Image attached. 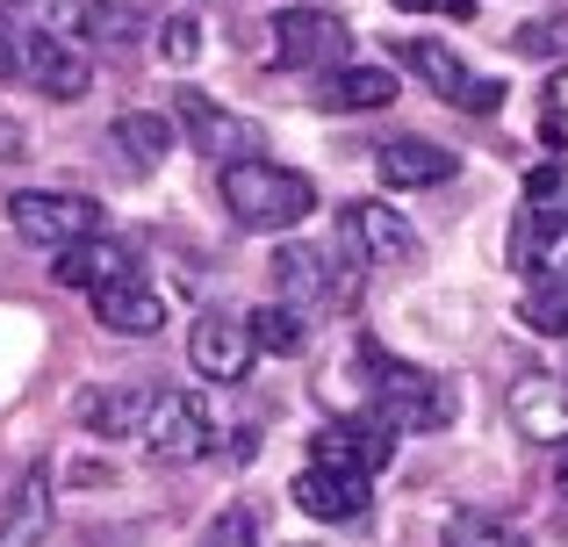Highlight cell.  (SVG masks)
<instances>
[{"instance_id":"obj_1","label":"cell","mask_w":568,"mask_h":547,"mask_svg":"<svg viewBox=\"0 0 568 547\" xmlns=\"http://www.w3.org/2000/svg\"><path fill=\"white\" fill-rule=\"evenodd\" d=\"M216 188H223V210L245 231H295L317 210V188L295 166H274V159H231L216 173Z\"/></svg>"},{"instance_id":"obj_2","label":"cell","mask_w":568,"mask_h":547,"mask_svg":"<svg viewBox=\"0 0 568 547\" xmlns=\"http://www.w3.org/2000/svg\"><path fill=\"white\" fill-rule=\"evenodd\" d=\"M367 375H375V418L388 433H446L454 425V389L425 367L396 361V353L367 346Z\"/></svg>"},{"instance_id":"obj_3","label":"cell","mask_w":568,"mask_h":547,"mask_svg":"<svg viewBox=\"0 0 568 547\" xmlns=\"http://www.w3.org/2000/svg\"><path fill=\"white\" fill-rule=\"evenodd\" d=\"M518 267L561 281L568 274V159H547L526 181V216H518Z\"/></svg>"},{"instance_id":"obj_4","label":"cell","mask_w":568,"mask_h":547,"mask_svg":"<svg viewBox=\"0 0 568 547\" xmlns=\"http://www.w3.org/2000/svg\"><path fill=\"white\" fill-rule=\"evenodd\" d=\"M8 224H14V239L43 245V253H65L80 239H101V202L65 195V188H22V195H8Z\"/></svg>"},{"instance_id":"obj_5","label":"cell","mask_w":568,"mask_h":547,"mask_svg":"<svg viewBox=\"0 0 568 547\" xmlns=\"http://www.w3.org/2000/svg\"><path fill=\"white\" fill-rule=\"evenodd\" d=\"M138 439H144V454H152V462L181 468V462H202V454H209L216 425H209V404L194 389H159L152 396V418H144Z\"/></svg>"},{"instance_id":"obj_6","label":"cell","mask_w":568,"mask_h":547,"mask_svg":"<svg viewBox=\"0 0 568 547\" xmlns=\"http://www.w3.org/2000/svg\"><path fill=\"white\" fill-rule=\"evenodd\" d=\"M403 65H410L439 101H454V109H468V115H497L504 109V80L468 72L446 43H432V37H403Z\"/></svg>"},{"instance_id":"obj_7","label":"cell","mask_w":568,"mask_h":547,"mask_svg":"<svg viewBox=\"0 0 568 547\" xmlns=\"http://www.w3.org/2000/svg\"><path fill=\"white\" fill-rule=\"evenodd\" d=\"M274 288L288 310H353L361 303V281L338 274L324 253H310V245H281L274 253Z\"/></svg>"},{"instance_id":"obj_8","label":"cell","mask_w":568,"mask_h":547,"mask_svg":"<svg viewBox=\"0 0 568 547\" xmlns=\"http://www.w3.org/2000/svg\"><path fill=\"white\" fill-rule=\"evenodd\" d=\"M346 22L338 14H324V8H288V14H274V65H288V72H332L338 58H346Z\"/></svg>"},{"instance_id":"obj_9","label":"cell","mask_w":568,"mask_h":547,"mask_svg":"<svg viewBox=\"0 0 568 547\" xmlns=\"http://www.w3.org/2000/svg\"><path fill=\"white\" fill-rule=\"evenodd\" d=\"M22 80L43 87L51 101H80L87 87H94V65H87V51L65 29H29L22 37Z\"/></svg>"},{"instance_id":"obj_10","label":"cell","mask_w":568,"mask_h":547,"mask_svg":"<svg viewBox=\"0 0 568 547\" xmlns=\"http://www.w3.org/2000/svg\"><path fill=\"white\" fill-rule=\"evenodd\" d=\"M388 454H396V439L382 418H332L310 433V462L346 468V476H375V468H388Z\"/></svg>"},{"instance_id":"obj_11","label":"cell","mask_w":568,"mask_h":547,"mask_svg":"<svg viewBox=\"0 0 568 547\" xmlns=\"http://www.w3.org/2000/svg\"><path fill=\"white\" fill-rule=\"evenodd\" d=\"M94 317L109 324V332H123V338H152L159 324H166V295L130 267V274H115V281L94 288Z\"/></svg>"},{"instance_id":"obj_12","label":"cell","mask_w":568,"mask_h":547,"mask_svg":"<svg viewBox=\"0 0 568 547\" xmlns=\"http://www.w3.org/2000/svg\"><path fill=\"white\" fill-rule=\"evenodd\" d=\"M252 332H245V317H202L187 332V361H194V375L202 382H245V367H252Z\"/></svg>"},{"instance_id":"obj_13","label":"cell","mask_w":568,"mask_h":547,"mask_svg":"<svg viewBox=\"0 0 568 547\" xmlns=\"http://www.w3.org/2000/svg\"><path fill=\"white\" fill-rule=\"evenodd\" d=\"M346 239H353V253H367L375 267H410L417 260V231L403 224V210H388V202H346Z\"/></svg>"},{"instance_id":"obj_14","label":"cell","mask_w":568,"mask_h":547,"mask_svg":"<svg viewBox=\"0 0 568 547\" xmlns=\"http://www.w3.org/2000/svg\"><path fill=\"white\" fill-rule=\"evenodd\" d=\"M288 497L310 511V519H332V526L367 519V476H346V468H317V462H310L303 476H295Z\"/></svg>"},{"instance_id":"obj_15","label":"cell","mask_w":568,"mask_h":547,"mask_svg":"<svg viewBox=\"0 0 568 547\" xmlns=\"http://www.w3.org/2000/svg\"><path fill=\"white\" fill-rule=\"evenodd\" d=\"M181 123L194 130V144H202L209 159H223V166H231V159H252V152H260V123H237V115H231V109H216L209 94H181Z\"/></svg>"},{"instance_id":"obj_16","label":"cell","mask_w":568,"mask_h":547,"mask_svg":"<svg viewBox=\"0 0 568 547\" xmlns=\"http://www.w3.org/2000/svg\"><path fill=\"white\" fill-rule=\"evenodd\" d=\"M152 382H115V389H94L80 404V425L87 433H101V439H138L144 433V418H152Z\"/></svg>"},{"instance_id":"obj_17","label":"cell","mask_w":568,"mask_h":547,"mask_svg":"<svg viewBox=\"0 0 568 547\" xmlns=\"http://www.w3.org/2000/svg\"><path fill=\"white\" fill-rule=\"evenodd\" d=\"M454 166H460V159L439 152V144H425V138H396V144L375 152L382 188H439V181H454Z\"/></svg>"},{"instance_id":"obj_18","label":"cell","mask_w":568,"mask_h":547,"mask_svg":"<svg viewBox=\"0 0 568 547\" xmlns=\"http://www.w3.org/2000/svg\"><path fill=\"white\" fill-rule=\"evenodd\" d=\"M317 101H324V109H338V115L388 109V101H396V72H388V65H346V72H324Z\"/></svg>"},{"instance_id":"obj_19","label":"cell","mask_w":568,"mask_h":547,"mask_svg":"<svg viewBox=\"0 0 568 547\" xmlns=\"http://www.w3.org/2000/svg\"><path fill=\"white\" fill-rule=\"evenodd\" d=\"M109 144L123 152V166H130V173H152L159 159L173 152V123H166L159 109H130V115H115Z\"/></svg>"},{"instance_id":"obj_20","label":"cell","mask_w":568,"mask_h":547,"mask_svg":"<svg viewBox=\"0 0 568 547\" xmlns=\"http://www.w3.org/2000/svg\"><path fill=\"white\" fill-rule=\"evenodd\" d=\"M58 260V281H65V288H87L94 295L101 281H115V274H130V253L115 239H80V245H65V253H51Z\"/></svg>"},{"instance_id":"obj_21","label":"cell","mask_w":568,"mask_h":547,"mask_svg":"<svg viewBox=\"0 0 568 547\" xmlns=\"http://www.w3.org/2000/svg\"><path fill=\"white\" fill-rule=\"evenodd\" d=\"M511 418L526 425L532 439H561V425H568V389L555 375H526L511 389Z\"/></svg>"},{"instance_id":"obj_22","label":"cell","mask_w":568,"mask_h":547,"mask_svg":"<svg viewBox=\"0 0 568 547\" xmlns=\"http://www.w3.org/2000/svg\"><path fill=\"white\" fill-rule=\"evenodd\" d=\"M43 519H51V483H43V468H22L14 505H8V519H0V547H29Z\"/></svg>"},{"instance_id":"obj_23","label":"cell","mask_w":568,"mask_h":547,"mask_svg":"<svg viewBox=\"0 0 568 547\" xmlns=\"http://www.w3.org/2000/svg\"><path fill=\"white\" fill-rule=\"evenodd\" d=\"M245 332H252V346H260V353H281V361L303 353V317H295L288 303H260L245 317Z\"/></svg>"},{"instance_id":"obj_24","label":"cell","mask_w":568,"mask_h":547,"mask_svg":"<svg viewBox=\"0 0 568 547\" xmlns=\"http://www.w3.org/2000/svg\"><path fill=\"white\" fill-rule=\"evenodd\" d=\"M446 547H526L518 526H504L497 511H454L446 519Z\"/></svg>"},{"instance_id":"obj_25","label":"cell","mask_w":568,"mask_h":547,"mask_svg":"<svg viewBox=\"0 0 568 547\" xmlns=\"http://www.w3.org/2000/svg\"><path fill=\"white\" fill-rule=\"evenodd\" d=\"M518 317H526L540 338H568V274L547 281V288H532L526 303H518Z\"/></svg>"},{"instance_id":"obj_26","label":"cell","mask_w":568,"mask_h":547,"mask_svg":"<svg viewBox=\"0 0 568 547\" xmlns=\"http://www.w3.org/2000/svg\"><path fill=\"white\" fill-rule=\"evenodd\" d=\"M518 51L526 58H568V14H532L526 29H518Z\"/></svg>"},{"instance_id":"obj_27","label":"cell","mask_w":568,"mask_h":547,"mask_svg":"<svg viewBox=\"0 0 568 547\" xmlns=\"http://www.w3.org/2000/svg\"><path fill=\"white\" fill-rule=\"evenodd\" d=\"M159 51H166L173 65H194V58H202V22H194V14H173V22H159Z\"/></svg>"},{"instance_id":"obj_28","label":"cell","mask_w":568,"mask_h":547,"mask_svg":"<svg viewBox=\"0 0 568 547\" xmlns=\"http://www.w3.org/2000/svg\"><path fill=\"white\" fill-rule=\"evenodd\" d=\"M540 94H547V138H561V130H568V65H555V72H547V87H540Z\"/></svg>"},{"instance_id":"obj_29","label":"cell","mask_w":568,"mask_h":547,"mask_svg":"<svg viewBox=\"0 0 568 547\" xmlns=\"http://www.w3.org/2000/svg\"><path fill=\"white\" fill-rule=\"evenodd\" d=\"M202 547H260V540H252V519H245V511H223V519L209 526Z\"/></svg>"},{"instance_id":"obj_30","label":"cell","mask_w":568,"mask_h":547,"mask_svg":"<svg viewBox=\"0 0 568 547\" xmlns=\"http://www.w3.org/2000/svg\"><path fill=\"white\" fill-rule=\"evenodd\" d=\"M403 14H446V22H468L475 14V0H396Z\"/></svg>"},{"instance_id":"obj_31","label":"cell","mask_w":568,"mask_h":547,"mask_svg":"<svg viewBox=\"0 0 568 547\" xmlns=\"http://www.w3.org/2000/svg\"><path fill=\"white\" fill-rule=\"evenodd\" d=\"M29 152V138H22V123H14L8 109H0V166H8V159H22Z\"/></svg>"},{"instance_id":"obj_32","label":"cell","mask_w":568,"mask_h":547,"mask_svg":"<svg viewBox=\"0 0 568 547\" xmlns=\"http://www.w3.org/2000/svg\"><path fill=\"white\" fill-rule=\"evenodd\" d=\"M8 72H22V37L0 22V80H8Z\"/></svg>"},{"instance_id":"obj_33","label":"cell","mask_w":568,"mask_h":547,"mask_svg":"<svg viewBox=\"0 0 568 547\" xmlns=\"http://www.w3.org/2000/svg\"><path fill=\"white\" fill-rule=\"evenodd\" d=\"M555 490H561V497H568V447H561V454H555Z\"/></svg>"}]
</instances>
